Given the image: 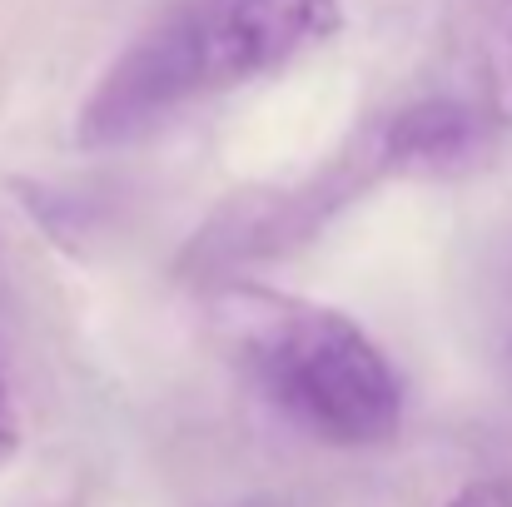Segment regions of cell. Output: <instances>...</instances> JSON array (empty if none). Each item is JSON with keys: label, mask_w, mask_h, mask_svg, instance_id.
<instances>
[{"label": "cell", "mask_w": 512, "mask_h": 507, "mask_svg": "<svg viewBox=\"0 0 512 507\" xmlns=\"http://www.w3.org/2000/svg\"><path fill=\"white\" fill-rule=\"evenodd\" d=\"M339 25L334 0H189L165 15L194 95L279 70Z\"/></svg>", "instance_id": "cell-2"}, {"label": "cell", "mask_w": 512, "mask_h": 507, "mask_svg": "<svg viewBox=\"0 0 512 507\" xmlns=\"http://www.w3.org/2000/svg\"><path fill=\"white\" fill-rule=\"evenodd\" d=\"M478 60H483V90L498 125L512 130V0H483L478 15Z\"/></svg>", "instance_id": "cell-4"}, {"label": "cell", "mask_w": 512, "mask_h": 507, "mask_svg": "<svg viewBox=\"0 0 512 507\" xmlns=\"http://www.w3.org/2000/svg\"><path fill=\"white\" fill-rule=\"evenodd\" d=\"M224 329L259 393L329 448H378L398 433L403 388L383 348L334 309L234 289Z\"/></svg>", "instance_id": "cell-1"}, {"label": "cell", "mask_w": 512, "mask_h": 507, "mask_svg": "<svg viewBox=\"0 0 512 507\" xmlns=\"http://www.w3.org/2000/svg\"><path fill=\"white\" fill-rule=\"evenodd\" d=\"M508 373H512V334H508Z\"/></svg>", "instance_id": "cell-7"}, {"label": "cell", "mask_w": 512, "mask_h": 507, "mask_svg": "<svg viewBox=\"0 0 512 507\" xmlns=\"http://www.w3.org/2000/svg\"><path fill=\"white\" fill-rule=\"evenodd\" d=\"M15 448H20V418H15L10 388H5V378H0V468L15 458Z\"/></svg>", "instance_id": "cell-6"}, {"label": "cell", "mask_w": 512, "mask_h": 507, "mask_svg": "<svg viewBox=\"0 0 512 507\" xmlns=\"http://www.w3.org/2000/svg\"><path fill=\"white\" fill-rule=\"evenodd\" d=\"M448 507H512V488L498 483V478H478V483H468L463 493H453Z\"/></svg>", "instance_id": "cell-5"}, {"label": "cell", "mask_w": 512, "mask_h": 507, "mask_svg": "<svg viewBox=\"0 0 512 507\" xmlns=\"http://www.w3.org/2000/svg\"><path fill=\"white\" fill-rule=\"evenodd\" d=\"M473 150H478V120L468 105H453V100H428V105L403 110L398 120H388L378 140V160L408 174L458 169Z\"/></svg>", "instance_id": "cell-3"}]
</instances>
